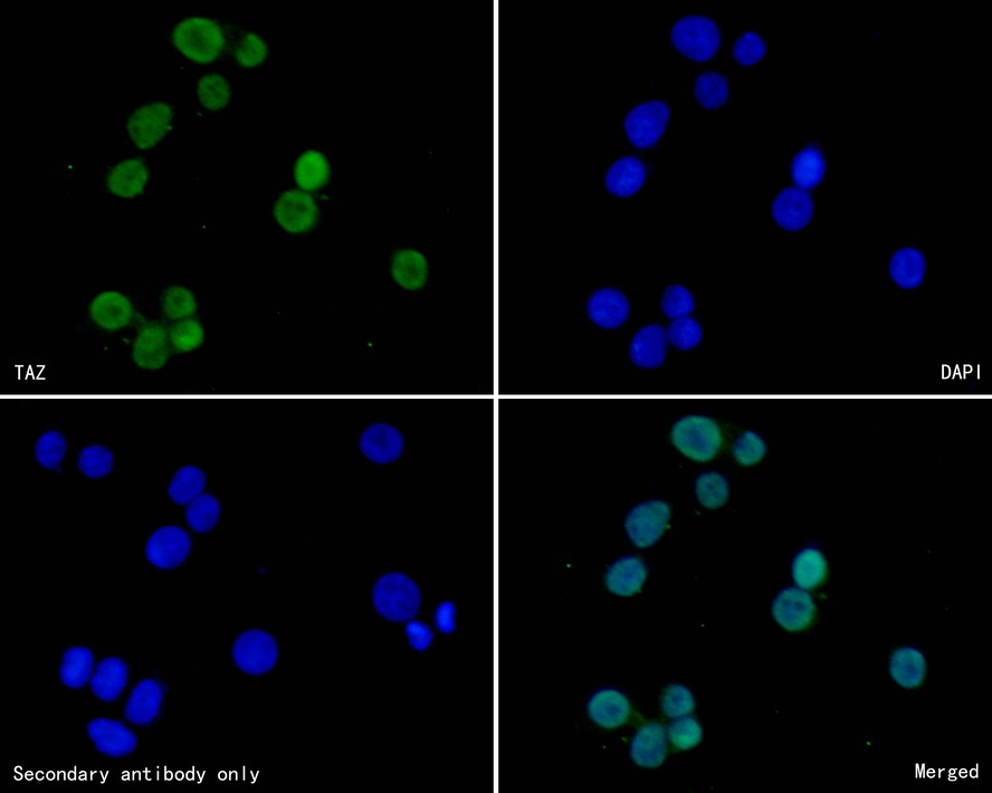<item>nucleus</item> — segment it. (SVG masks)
Here are the masks:
<instances>
[{
  "label": "nucleus",
  "mask_w": 992,
  "mask_h": 793,
  "mask_svg": "<svg viewBox=\"0 0 992 793\" xmlns=\"http://www.w3.org/2000/svg\"><path fill=\"white\" fill-rule=\"evenodd\" d=\"M694 706L692 693L681 685L667 687L662 697V709L669 718H680L689 714L694 710Z\"/></svg>",
  "instance_id": "nucleus-45"
},
{
  "label": "nucleus",
  "mask_w": 992,
  "mask_h": 793,
  "mask_svg": "<svg viewBox=\"0 0 992 793\" xmlns=\"http://www.w3.org/2000/svg\"><path fill=\"white\" fill-rule=\"evenodd\" d=\"M776 223L789 232H798L812 222L814 202L807 191L789 187L781 191L772 204Z\"/></svg>",
  "instance_id": "nucleus-11"
},
{
  "label": "nucleus",
  "mask_w": 992,
  "mask_h": 793,
  "mask_svg": "<svg viewBox=\"0 0 992 793\" xmlns=\"http://www.w3.org/2000/svg\"><path fill=\"white\" fill-rule=\"evenodd\" d=\"M815 611L813 598L798 588L782 590L772 607V614L778 624L790 632H797L812 624Z\"/></svg>",
  "instance_id": "nucleus-12"
},
{
  "label": "nucleus",
  "mask_w": 992,
  "mask_h": 793,
  "mask_svg": "<svg viewBox=\"0 0 992 793\" xmlns=\"http://www.w3.org/2000/svg\"><path fill=\"white\" fill-rule=\"evenodd\" d=\"M826 174L825 158L817 148L801 150L791 165V176L797 188L808 191L822 183Z\"/></svg>",
  "instance_id": "nucleus-28"
},
{
  "label": "nucleus",
  "mask_w": 992,
  "mask_h": 793,
  "mask_svg": "<svg viewBox=\"0 0 992 793\" xmlns=\"http://www.w3.org/2000/svg\"><path fill=\"white\" fill-rule=\"evenodd\" d=\"M198 97L208 110L223 109L231 99L230 85L221 75H206L198 83Z\"/></svg>",
  "instance_id": "nucleus-39"
},
{
  "label": "nucleus",
  "mask_w": 992,
  "mask_h": 793,
  "mask_svg": "<svg viewBox=\"0 0 992 793\" xmlns=\"http://www.w3.org/2000/svg\"><path fill=\"white\" fill-rule=\"evenodd\" d=\"M94 655L88 647L76 646L65 652L60 668L61 681L71 689H82L93 674Z\"/></svg>",
  "instance_id": "nucleus-27"
},
{
  "label": "nucleus",
  "mask_w": 992,
  "mask_h": 793,
  "mask_svg": "<svg viewBox=\"0 0 992 793\" xmlns=\"http://www.w3.org/2000/svg\"><path fill=\"white\" fill-rule=\"evenodd\" d=\"M667 739L664 726L652 723L639 730L632 743V758L638 766L657 768L665 761Z\"/></svg>",
  "instance_id": "nucleus-21"
},
{
  "label": "nucleus",
  "mask_w": 992,
  "mask_h": 793,
  "mask_svg": "<svg viewBox=\"0 0 992 793\" xmlns=\"http://www.w3.org/2000/svg\"><path fill=\"white\" fill-rule=\"evenodd\" d=\"M92 320L104 330L117 331L126 328L133 318L131 302L119 292L101 293L91 304Z\"/></svg>",
  "instance_id": "nucleus-19"
},
{
  "label": "nucleus",
  "mask_w": 992,
  "mask_h": 793,
  "mask_svg": "<svg viewBox=\"0 0 992 793\" xmlns=\"http://www.w3.org/2000/svg\"><path fill=\"white\" fill-rule=\"evenodd\" d=\"M645 179L646 169L643 162L634 157H624L609 168L605 184L610 194L629 197L643 187Z\"/></svg>",
  "instance_id": "nucleus-23"
},
{
  "label": "nucleus",
  "mask_w": 992,
  "mask_h": 793,
  "mask_svg": "<svg viewBox=\"0 0 992 793\" xmlns=\"http://www.w3.org/2000/svg\"><path fill=\"white\" fill-rule=\"evenodd\" d=\"M128 666L119 657L104 658L91 678V689L104 702H114L126 689Z\"/></svg>",
  "instance_id": "nucleus-22"
},
{
  "label": "nucleus",
  "mask_w": 992,
  "mask_h": 793,
  "mask_svg": "<svg viewBox=\"0 0 992 793\" xmlns=\"http://www.w3.org/2000/svg\"><path fill=\"white\" fill-rule=\"evenodd\" d=\"M88 733L95 747L112 758L128 756L138 745L136 734L119 721L95 719L88 724Z\"/></svg>",
  "instance_id": "nucleus-14"
},
{
  "label": "nucleus",
  "mask_w": 992,
  "mask_h": 793,
  "mask_svg": "<svg viewBox=\"0 0 992 793\" xmlns=\"http://www.w3.org/2000/svg\"><path fill=\"white\" fill-rule=\"evenodd\" d=\"M233 657L240 670L248 675H263L278 663V643L269 633L260 629L247 630L236 639Z\"/></svg>",
  "instance_id": "nucleus-5"
},
{
  "label": "nucleus",
  "mask_w": 992,
  "mask_h": 793,
  "mask_svg": "<svg viewBox=\"0 0 992 793\" xmlns=\"http://www.w3.org/2000/svg\"><path fill=\"white\" fill-rule=\"evenodd\" d=\"M162 700L164 686L154 678H147L133 689L124 716L132 724L148 725L158 718Z\"/></svg>",
  "instance_id": "nucleus-17"
},
{
  "label": "nucleus",
  "mask_w": 992,
  "mask_h": 793,
  "mask_svg": "<svg viewBox=\"0 0 992 793\" xmlns=\"http://www.w3.org/2000/svg\"><path fill=\"white\" fill-rule=\"evenodd\" d=\"M694 93L696 100L703 108L717 110L726 104L729 97L727 78L715 72H705L695 81Z\"/></svg>",
  "instance_id": "nucleus-34"
},
{
  "label": "nucleus",
  "mask_w": 992,
  "mask_h": 793,
  "mask_svg": "<svg viewBox=\"0 0 992 793\" xmlns=\"http://www.w3.org/2000/svg\"><path fill=\"white\" fill-rule=\"evenodd\" d=\"M891 674L894 681L905 689L918 687L923 682L925 675L923 655L917 649H899L891 659Z\"/></svg>",
  "instance_id": "nucleus-29"
},
{
  "label": "nucleus",
  "mask_w": 992,
  "mask_h": 793,
  "mask_svg": "<svg viewBox=\"0 0 992 793\" xmlns=\"http://www.w3.org/2000/svg\"><path fill=\"white\" fill-rule=\"evenodd\" d=\"M193 543L183 528L168 525L160 528L147 542L146 556L151 565L158 569H176L188 559Z\"/></svg>",
  "instance_id": "nucleus-7"
},
{
  "label": "nucleus",
  "mask_w": 992,
  "mask_h": 793,
  "mask_svg": "<svg viewBox=\"0 0 992 793\" xmlns=\"http://www.w3.org/2000/svg\"><path fill=\"white\" fill-rule=\"evenodd\" d=\"M766 451L765 442L755 432L744 433L733 445V455L742 465L757 464L766 455Z\"/></svg>",
  "instance_id": "nucleus-46"
},
{
  "label": "nucleus",
  "mask_w": 992,
  "mask_h": 793,
  "mask_svg": "<svg viewBox=\"0 0 992 793\" xmlns=\"http://www.w3.org/2000/svg\"><path fill=\"white\" fill-rule=\"evenodd\" d=\"M79 468L89 479H103L113 470V454L106 446L85 447L79 455Z\"/></svg>",
  "instance_id": "nucleus-36"
},
{
  "label": "nucleus",
  "mask_w": 992,
  "mask_h": 793,
  "mask_svg": "<svg viewBox=\"0 0 992 793\" xmlns=\"http://www.w3.org/2000/svg\"><path fill=\"white\" fill-rule=\"evenodd\" d=\"M267 46L261 37L248 33L236 47L235 57L243 68H255L266 59Z\"/></svg>",
  "instance_id": "nucleus-48"
},
{
  "label": "nucleus",
  "mask_w": 992,
  "mask_h": 793,
  "mask_svg": "<svg viewBox=\"0 0 992 793\" xmlns=\"http://www.w3.org/2000/svg\"><path fill=\"white\" fill-rule=\"evenodd\" d=\"M671 517L670 506L654 500L638 504L628 513L625 527L635 546H653L662 537Z\"/></svg>",
  "instance_id": "nucleus-8"
},
{
  "label": "nucleus",
  "mask_w": 992,
  "mask_h": 793,
  "mask_svg": "<svg viewBox=\"0 0 992 793\" xmlns=\"http://www.w3.org/2000/svg\"><path fill=\"white\" fill-rule=\"evenodd\" d=\"M66 449L68 442L60 432H46L38 438L35 447L36 460L47 470H55L63 463Z\"/></svg>",
  "instance_id": "nucleus-38"
},
{
  "label": "nucleus",
  "mask_w": 992,
  "mask_h": 793,
  "mask_svg": "<svg viewBox=\"0 0 992 793\" xmlns=\"http://www.w3.org/2000/svg\"><path fill=\"white\" fill-rule=\"evenodd\" d=\"M173 110L164 102H154L137 109L128 120L130 138L141 149L157 145L170 130Z\"/></svg>",
  "instance_id": "nucleus-9"
},
{
  "label": "nucleus",
  "mask_w": 992,
  "mask_h": 793,
  "mask_svg": "<svg viewBox=\"0 0 992 793\" xmlns=\"http://www.w3.org/2000/svg\"><path fill=\"white\" fill-rule=\"evenodd\" d=\"M162 309L169 319L184 320L195 314L197 303L192 292L181 286H173L162 299Z\"/></svg>",
  "instance_id": "nucleus-42"
},
{
  "label": "nucleus",
  "mask_w": 992,
  "mask_h": 793,
  "mask_svg": "<svg viewBox=\"0 0 992 793\" xmlns=\"http://www.w3.org/2000/svg\"><path fill=\"white\" fill-rule=\"evenodd\" d=\"M426 271V262L421 254L414 251L396 254L393 265L394 276L405 288H419L425 281Z\"/></svg>",
  "instance_id": "nucleus-35"
},
{
  "label": "nucleus",
  "mask_w": 992,
  "mask_h": 793,
  "mask_svg": "<svg viewBox=\"0 0 992 793\" xmlns=\"http://www.w3.org/2000/svg\"><path fill=\"white\" fill-rule=\"evenodd\" d=\"M669 738L677 749L691 750L698 745L703 738L701 725L693 718H681L675 720L669 728Z\"/></svg>",
  "instance_id": "nucleus-44"
},
{
  "label": "nucleus",
  "mask_w": 992,
  "mask_h": 793,
  "mask_svg": "<svg viewBox=\"0 0 992 793\" xmlns=\"http://www.w3.org/2000/svg\"><path fill=\"white\" fill-rule=\"evenodd\" d=\"M629 311L626 295L615 289H602L590 296L587 304L589 319L596 326L614 330L622 327L627 321Z\"/></svg>",
  "instance_id": "nucleus-15"
},
{
  "label": "nucleus",
  "mask_w": 992,
  "mask_h": 793,
  "mask_svg": "<svg viewBox=\"0 0 992 793\" xmlns=\"http://www.w3.org/2000/svg\"><path fill=\"white\" fill-rule=\"evenodd\" d=\"M207 477L202 468L184 466L174 476L168 489L170 499L179 505H188L204 493Z\"/></svg>",
  "instance_id": "nucleus-32"
},
{
  "label": "nucleus",
  "mask_w": 992,
  "mask_h": 793,
  "mask_svg": "<svg viewBox=\"0 0 992 793\" xmlns=\"http://www.w3.org/2000/svg\"><path fill=\"white\" fill-rule=\"evenodd\" d=\"M149 179V171L140 159L120 162L111 169L107 185L113 195L133 198L143 193Z\"/></svg>",
  "instance_id": "nucleus-24"
},
{
  "label": "nucleus",
  "mask_w": 992,
  "mask_h": 793,
  "mask_svg": "<svg viewBox=\"0 0 992 793\" xmlns=\"http://www.w3.org/2000/svg\"><path fill=\"white\" fill-rule=\"evenodd\" d=\"M173 42L189 60L205 64L222 53L225 37L221 26L212 19L192 17L175 27Z\"/></svg>",
  "instance_id": "nucleus-2"
},
{
  "label": "nucleus",
  "mask_w": 992,
  "mask_h": 793,
  "mask_svg": "<svg viewBox=\"0 0 992 793\" xmlns=\"http://www.w3.org/2000/svg\"><path fill=\"white\" fill-rule=\"evenodd\" d=\"M170 345L169 332L162 324H146L133 346V359L142 368L157 370L166 365Z\"/></svg>",
  "instance_id": "nucleus-16"
},
{
  "label": "nucleus",
  "mask_w": 992,
  "mask_h": 793,
  "mask_svg": "<svg viewBox=\"0 0 992 793\" xmlns=\"http://www.w3.org/2000/svg\"><path fill=\"white\" fill-rule=\"evenodd\" d=\"M435 624L443 634H451L456 627V608L450 601L437 607L435 613Z\"/></svg>",
  "instance_id": "nucleus-50"
},
{
  "label": "nucleus",
  "mask_w": 992,
  "mask_h": 793,
  "mask_svg": "<svg viewBox=\"0 0 992 793\" xmlns=\"http://www.w3.org/2000/svg\"><path fill=\"white\" fill-rule=\"evenodd\" d=\"M676 50L696 62H707L718 53L721 45L719 27L709 17L686 16L672 30Z\"/></svg>",
  "instance_id": "nucleus-4"
},
{
  "label": "nucleus",
  "mask_w": 992,
  "mask_h": 793,
  "mask_svg": "<svg viewBox=\"0 0 992 793\" xmlns=\"http://www.w3.org/2000/svg\"><path fill=\"white\" fill-rule=\"evenodd\" d=\"M889 269L895 284L904 290H913L924 280L927 260L917 248L906 247L894 253Z\"/></svg>",
  "instance_id": "nucleus-25"
},
{
  "label": "nucleus",
  "mask_w": 992,
  "mask_h": 793,
  "mask_svg": "<svg viewBox=\"0 0 992 793\" xmlns=\"http://www.w3.org/2000/svg\"><path fill=\"white\" fill-rule=\"evenodd\" d=\"M767 52L766 44L757 33L742 35L733 46V55L740 64L750 66L760 62Z\"/></svg>",
  "instance_id": "nucleus-47"
},
{
  "label": "nucleus",
  "mask_w": 992,
  "mask_h": 793,
  "mask_svg": "<svg viewBox=\"0 0 992 793\" xmlns=\"http://www.w3.org/2000/svg\"><path fill=\"white\" fill-rule=\"evenodd\" d=\"M360 449L371 462L393 463L404 452V437L389 424L370 425L360 438Z\"/></svg>",
  "instance_id": "nucleus-13"
},
{
  "label": "nucleus",
  "mask_w": 992,
  "mask_h": 793,
  "mask_svg": "<svg viewBox=\"0 0 992 793\" xmlns=\"http://www.w3.org/2000/svg\"><path fill=\"white\" fill-rule=\"evenodd\" d=\"M591 720L605 729H616L631 715L626 696L615 690H603L591 697L588 704Z\"/></svg>",
  "instance_id": "nucleus-20"
},
{
  "label": "nucleus",
  "mask_w": 992,
  "mask_h": 793,
  "mask_svg": "<svg viewBox=\"0 0 992 793\" xmlns=\"http://www.w3.org/2000/svg\"><path fill=\"white\" fill-rule=\"evenodd\" d=\"M672 442L679 451L693 461L707 462L718 454L722 444L720 427L713 419L688 416L672 429Z\"/></svg>",
  "instance_id": "nucleus-3"
},
{
  "label": "nucleus",
  "mask_w": 992,
  "mask_h": 793,
  "mask_svg": "<svg viewBox=\"0 0 992 793\" xmlns=\"http://www.w3.org/2000/svg\"><path fill=\"white\" fill-rule=\"evenodd\" d=\"M666 337L677 349L688 351L700 345L703 330L695 319L683 317L673 320L666 331Z\"/></svg>",
  "instance_id": "nucleus-40"
},
{
  "label": "nucleus",
  "mask_w": 992,
  "mask_h": 793,
  "mask_svg": "<svg viewBox=\"0 0 992 793\" xmlns=\"http://www.w3.org/2000/svg\"><path fill=\"white\" fill-rule=\"evenodd\" d=\"M276 221L290 233L309 231L316 224L319 210L314 199L304 191L290 190L275 205Z\"/></svg>",
  "instance_id": "nucleus-10"
},
{
  "label": "nucleus",
  "mask_w": 992,
  "mask_h": 793,
  "mask_svg": "<svg viewBox=\"0 0 992 793\" xmlns=\"http://www.w3.org/2000/svg\"><path fill=\"white\" fill-rule=\"evenodd\" d=\"M667 342L666 331L658 324H650L635 334L629 356L637 367H660L666 358Z\"/></svg>",
  "instance_id": "nucleus-18"
},
{
  "label": "nucleus",
  "mask_w": 992,
  "mask_h": 793,
  "mask_svg": "<svg viewBox=\"0 0 992 793\" xmlns=\"http://www.w3.org/2000/svg\"><path fill=\"white\" fill-rule=\"evenodd\" d=\"M827 562L817 549L807 548L797 554L793 563V577L801 589L818 587L826 579Z\"/></svg>",
  "instance_id": "nucleus-30"
},
{
  "label": "nucleus",
  "mask_w": 992,
  "mask_h": 793,
  "mask_svg": "<svg viewBox=\"0 0 992 793\" xmlns=\"http://www.w3.org/2000/svg\"><path fill=\"white\" fill-rule=\"evenodd\" d=\"M171 346L177 352H190L202 346L205 332L197 320H180L169 331Z\"/></svg>",
  "instance_id": "nucleus-41"
},
{
  "label": "nucleus",
  "mask_w": 992,
  "mask_h": 793,
  "mask_svg": "<svg viewBox=\"0 0 992 793\" xmlns=\"http://www.w3.org/2000/svg\"><path fill=\"white\" fill-rule=\"evenodd\" d=\"M695 307L694 296L682 285H671L665 291L661 308L667 318L689 317Z\"/></svg>",
  "instance_id": "nucleus-43"
},
{
  "label": "nucleus",
  "mask_w": 992,
  "mask_h": 793,
  "mask_svg": "<svg viewBox=\"0 0 992 793\" xmlns=\"http://www.w3.org/2000/svg\"><path fill=\"white\" fill-rule=\"evenodd\" d=\"M294 173L300 188L305 191H316L328 183L329 162L321 152L307 151L298 159Z\"/></svg>",
  "instance_id": "nucleus-31"
},
{
  "label": "nucleus",
  "mask_w": 992,
  "mask_h": 793,
  "mask_svg": "<svg viewBox=\"0 0 992 793\" xmlns=\"http://www.w3.org/2000/svg\"><path fill=\"white\" fill-rule=\"evenodd\" d=\"M408 642L416 651H426L432 645L434 634L432 629L417 620H409L406 626Z\"/></svg>",
  "instance_id": "nucleus-49"
},
{
  "label": "nucleus",
  "mask_w": 992,
  "mask_h": 793,
  "mask_svg": "<svg viewBox=\"0 0 992 793\" xmlns=\"http://www.w3.org/2000/svg\"><path fill=\"white\" fill-rule=\"evenodd\" d=\"M696 496L705 508H720L729 498V485L719 473H704L696 481Z\"/></svg>",
  "instance_id": "nucleus-37"
},
{
  "label": "nucleus",
  "mask_w": 992,
  "mask_h": 793,
  "mask_svg": "<svg viewBox=\"0 0 992 793\" xmlns=\"http://www.w3.org/2000/svg\"><path fill=\"white\" fill-rule=\"evenodd\" d=\"M372 600L380 616L394 623H406L418 614L422 594L414 580L394 572L376 582Z\"/></svg>",
  "instance_id": "nucleus-1"
},
{
  "label": "nucleus",
  "mask_w": 992,
  "mask_h": 793,
  "mask_svg": "<svg viewBox=\"0 0 992 793\" xmlns=\"http://www.w3.org/2000/svg\"><path fill=\"white\" fill-rule=\"evenodd\" d=\"M670 119V108L663 101H648L627 114L625 131L636 148L646 149L661 139Z\"/></svg>",
  "instance_id": "nucleus-6"
},
{
  "label": "nucleus",
  "mask_w": 992,
  "mask_h": 793,
  "mask_svg": "<svg viewBox=\"0 0 992 793\" xmlns=\"http://www.w3.org/2000/svg\"><path fill=\"white\" fill-rule=\"evenodd\" d=\"M646 568L641 559L627 557L614 563L607 572L606 586L618 596H633L642 589Z\"/></svg>",
  "instance_id": "nucleus-26"
},
{
  "label": "nucleus",
  "mask_w": 992,
  "mask_h": 793,
  "mask_svg": "<svg viewBox=\"0 0 992 793\" xmlns=\"http://www.w3.org/2000/svg\"><path fill=\"white\" fill-rule=\"evenodd\" d=\"M221 513V503L215 496L203 493L187 505L186 520L195 532L207 533L215 527Z\"/></svg>",
  "instance_id": "nucleus-33"
}]
</instances>
